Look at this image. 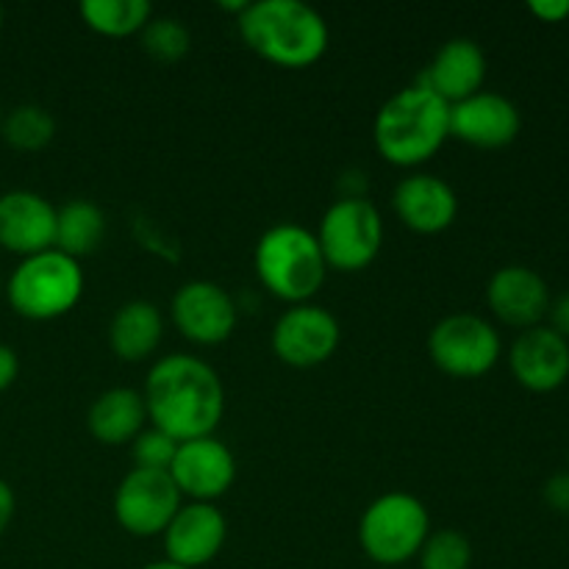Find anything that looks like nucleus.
<instances>
[{"label":"nucleus","mask_w":569,"mask_h":569,"mask_svg":"<svg viewBox=\"0 0 569 569\" xmlns=\"http://www.w3.org/2000/svg\"><path fill=\"white\" fill-rule=\"evenodd\" d=\"M142 48L150 59L161 61V64H176L192 48V37H189L187 26L172 17H159L150 20L142 28Z\"/></svg>","instance_id":"393cba45"},{"label":"nucleus","mask_w":569,"mask_h":569,"mask_svg":"<svg viewBox=\"0 0 569 569\" xmlns=\"http://www.w3.org/2000/svg\"><path fill=\"white\" fill-rule=\"evenodd\" d=\"M372 137L378 153L389 164H426L450 139V103L422 83L400 89L378 111Z\"/></svg>","instance_id":"7ed1b4c3"},{"label":"nucleus","mask_w":569,"mask_h":569,"mask_svg":"<svg viewBox=\"0 0 569 569\" xmlns=\"http://www.w3.org/2000/svg\"><path fill=\"white\" fill-rule=\"evenodd\" d=\"M487 303L500 322L528 331L548 317L550 289L531 267L509 264L489 278Z\"/></svg>","instance_id":"f3484780"},{"label":"nucleus","mask_w":569,"mask_h":569,"mask_svg":"<svg viewBox=\"0 0 569 569\" xmlns=\"http://www.w3.org/2000/svg\"><path fill=\"white\" fill-rule=\"evenodd\" d=\"M522 117L509 98L478 92L450 106V137L481 150H500L520 137Z\"/></svg>","instance_id":"4468645a"},{"label":"nucleus","mask_w":569,"mask_h":569,"mask_svg":"<svg viewBox=\"0 0 569 569\" xmlns=\"http://www.w3.org/2000/svg\"><path fill=\"white\" fill-rule=\"evenodd\" d=\"M567 456H569V453H567Z\"/></svg>","instance_id":"58836bf2"},{"label":"nucleus","mask_w":569,"mask_h":569,"mask_svg":"<svg viewBox=\"0 0 569 569\" xmlns=\"http://www.w3.org/2000/svg\"><path fill=\"white\" fill-rule=\"evenodd\" d=\"M545 503L559 515L569 517V472H556L548 483H545Z\"/></svg>","instance_id":"cd10ccee"},{"label":"nucleus","mask_w":569,"mask_h":569,"mask_svg":"<svg viewBox=\"0 0 569 569\" xmlns=\"http://www.w3.org/2000/svg\"><path fill=\"white\" fill-rule=\"evenodd\" d=\"M142 398L153 428L176 442L211 437L226 415V389L220 376L206 361L187 353L156 361Z\"/></svg>","instance_id":"f257e3e1"},{"label":"nucleus","mask_w":569,"mask_h":569,"mask_svg":"<svg viewBox=\"0 0 569 569\" xmlns=\"http://www.w3.org/2000/svg\"><path fill=\"white\" fill-rule=\"evenodd\" d=\"M89 433L98 439L100 445H117L133 442L142 433L144 422H148V409H144V398L133 389L117 387L109 392L98 395L87 415Z\"/></svg>","instance_id":"aec40b11"},{"label":"nucleus","mask_w":569,"mask_h":569,"mask_svg":"<svg viewBox=\"0 0 569 569\" xmlns=\"http://www.w3.org/2000/svg\"><path fill=\"white\" fill-rule=\"evenodd\" d=\"M0 137L17 153H39L56 137V120L48 109L33 103L14 106L0 122Z\"/></svg>","instance_id":"b1692460"},{"label":"nucleus","mask_w":569,"mask_h":569,"mask_svg":"<svg viewBox=\"0 0 569 569\" xmlns=\"http://www.w3.org/2000/svg\"><path fill=\"white\" fill-rule=\"evenodd\" d=\"M483 81H487V56H483L481 44L456 37L442 44V50L433 56V61L417 83H422L433 94H439L445 103L453 106L481 92Z\"/></svg>","instance_id":"6ab92c4d"},{"label":"nucleus","mask_w":569,"mask_h":569,"mask_svg":"<svg viewBox=\"0 0 569 569\" xmlns=\"http://www.w3.org/2000/svg\"><path fill=\"white\" fill-rule=\"evenodd\" d=\"M244 44L270 64L306 70L328 50V22L300 0H259L239 14Z\"/></svg>","instance_id":"f03ea898"},{"label":"nucleus","mask_w":569,"mask_h":569,"mask_svg":"<svg viewBox=\"0 0 569 569\" xmlns=\"http://www.w3.org/2000/svg\"><path fill=\"white\" fill-rule=\"evenodd\" d=\"M181 509V492L170 472L133 467L120 481L114 495V517L122 531L148 539L164 533Z\"/></svg>","instance_id":"1a4fd4ad"},{"label":"nucleus","mask_w":569,"mask_h":569,"mask_svg":"<svg viewBox=\"0 0 569 569\" xmlns=\"http://www.w3.org/2000/svg\"><path fill=\"white\" fill-rule=\"evenodd\" d=\"M161 333H164V322H161L159 309L148 300H131L117 309L109 326V345L117 359L137 365L153 356Z\"/></svg>","instance_id":"412c9836"},{"label":"nucleus","mask_w":569,"mask_h":569,"mask_svg":"<svg viewBox=\"0 0 569 569\" xmlns=\"http://www.w3.org/2000/svg\"><path fill=\"white\" fill-rule=\"evenodd\" d=\"M548 320L559 337H565L569 342V289L561 292L559 298H550V309H548Z\"/></svg>","instance_id":"c756f323"},{"label":"nucleus","mask_w":569,"mask_h":569,"mask_svg":"<svg viewBox=\"0 0 569 569\" xmlns=\"http://www.w3.org/2000/svg\"><path fill=\"white\" fill-rule=\"evenodd\" d=\"M161 537H164L167 561L200 569L220 556L228 537V522L214 503H189L178 509Z\"/></svg>","instance_id":"ddd939ff"},{"label":"nucleus","mask_w":569,"mask_h":569,"mask_svg":"<svg viewBox=\"0 0 569 569\" xmlns=\"http://www.w3.org/2000/svg\"><path fill=\"white\" fill-rule=\"evenodd\" d=\"M392 206L395 214L409 231L426 233V237L448 231L459 214V200H456L450 183H445L437 176H428V172L403 178L395 187Z\"/></svg>","instance_id":"a211bd4d"},{"label":"nucleus","mask_w":569,"mask_h":569,"mask_svg":"<svg viewBox=\"0 0 569 569\" xmlns=\"http://www.w3.org/2000/svg\"><path fill=\"white\" fill-rule=\"evenodd\" d=\"M17 376H20V359H17L14 348L0 345V392H6L17 381Z\"/></svg>","instance_id":"7c9ffc66"},{"label":"nucleus","mask_w":569,"mask_h":569,"mask_svg":"<svg viewBox=\"0 0 569 569\" xmlns=\"http://www.w3.org/2000/svg\"><path fill=\"white\" fill-rule=\"evenodd\" d=\"M431 533L428 511L415 495L389 492L372 500L359 522V545L378 567H403L417 559Z\"/></svg>","instance_id":"423d86ee"},{"label":"nucleus","mask_w":569,"mask_h":569,"mask_svg":"<svg viewBox=\"0 0 569 569\" xmlns=\"http://www.w3.org/2000/svg\"><path fill=\"white\" fill-rule=\"evenodd\" d=\"M315 237L320 242L322 259L331 270L359 272L370 267L381 253V211L370 200L348 194L322 214L320 231Z\"/></svg>","instance_id":"0eeeda50"},{"label":"nucleus","mask_w":569,"mask_h":569,"mask_svg":"<svg viewBox=\"0 0 569 569\" xmlns=\"http://www.w3.org/2000/svg\"><path fill=\"white\" fill-rule=\"evenodd\" d=\"M106 237V214L92 200H70L56 209L53 248L70 259L94 253Z\"/></svg>","instance_id":"4be33fe9"},{"label":"nucleus","mask_w":569,"mask_h":569,"mask_svg":"<svg viewBox=\"0 0 569 569\" xmlns=\"http://www.w3.org/2000/svg\"><path fill=\"white\" fill-rule=\"evenodd\" d=\"M0 292H3V278H0Z\"/></svg>","instance_id":"e433bc0d"},{"label":"nucleus","mask_w":569,"mask_h":569,"mask_svg":"<svg viewBox=\"0 0 569 569\" xmlns=\"http://www.w3.org/2000/svg\"><path fill=\"white\" fill-rule=\"evenodd\" d=\"M503 353L500 333L478 315H450L433 326L428 337V356L450 378L472 381L483 378Z\"/></svg>","instance_id":"6e6552de"},{"label":"nucleus","mask_w":569,"mask_h":569,"mask_svg":"<svg viewBox=\"0 0 569 569\" xmlns=\"http://www.w3.org/2000/svg\"><path fill=\"white\" fill-rule=\"evenodd\" d=\"M170 478L178 492L192 498V503H211L231 489L237 478V459L220 439H189V442H178Z\"/></svg>","instance_id":"f8f14e48"},{"label":"nucleus","mask_w":569,"mask_h":569,"mask_svg":"<svg viewBox=\"0 0 569 569\" xmlns=\"http://www.w3.org/2000/svg\"><path fill=\"white\" fill-rule=\"evenodd\" d=\"M172 322L194 345H222L237 331L239 309L214 281H189L172 298Z\"/></svg>","instance_id":"9b49d317"},{"label":"nucleus","mask_w":569,"mask_h":569,"mask_svg":"<svg viewBox=\"0 0 569 569\" xmlns=\"http://www.w3.org/2000/svg\"><path fill=\"white\" fill-rule=\"evenodd\" d=\"M253 264L261 287L292 306L309 303L322 289L328 272L320 242L298 222L267 228L256 244Z\"/></svg>","instance_id":"20e7f679"},{"label":"nucleus","mask_w":569,"mask_h":569,"mask_svg":"<svg viewBox=\"0 0 569 569\" xmlns=\"http://www.w3.org/2000/svg\"><path fill=\"white\" fill-rule=\"evenodd\" d=\"M142 569H187V567H178V565H172V561H153V565H148V567H142Z\"/></svg>","instance_id":"72a5a7b5"},{"label":"nucleus","mask_w":569,"mask_h":569,"mask_svg":"<svg viewBox=\"0 0 569 569\" xmlns=\"http://www.w3.org/2000/svg\"><path fill=\"white\" fill-rule=\"evenodd\" d=\"M14 511H17V498H14V489L0 478V537L9 531L11 520H14Z\"/></svg>","instance_id":"2f4dec72"},{"label":"nucleus","mask_w":569,"mask_h":569,"mask_svg":"<svg viewBox=\"0 0 569 569\" xmlns=\"http://www.w3.org/2000/svg\"><path fill=\"white\" fill-rule=\"evenodd\" d=\"M178 442L172 437H167L159 428H150V431H142L137 439H133V459H137V467L142 470H159L170 472L172 459H176Z\"/></svg>","instance_id":"bb28decb"},{"label":"nucleus","mask_w":569,"mask_h":569,"mask_svg":"<svg viewBox=\"0 0 569 569\" xmlns=\"http://www.w3.org/2000/svg\"><path fill=\"white\" fill-rule=\"evenodd\" d=\"M0 28H3V6H0Z\"/></svg>","instance_id":"f704fd0d"},{"label":"nucleus","mask_w":569,"mask_h":569,"mask_svg":"<svg viewBox=\"0 0 569 569\" xmlns=\"http://www.w3.org/2000/svg\"><path fill=\"white\" fill-rule=\"evenodd\" d=\"M528 11L542 22H565L569 17V0H531Z\"/></svg>","instance_id":"c85d7f7f"},{"label":"nucleus","mask_w":569,"mask_h":569,"mask_svg":"<svg viewBox=\"0 0 569 569\" xmlns=\"http://www.w3.org/2000/svg\"><path fill=\"white\" fill-rule=\"evenodd\" d=\"M6 300L20 317L33 322H50L70 315L83 295V270L76 259L44 250V253L28 256L3 287Z\"/></svg>","instance_id":"39448f33"},{"label":"nucleus","mask_w":569,"mask_h":569,"mask_svg":"<svg viewBox=\"0 0 569 569\" xmlns=\"http://www.w3.org/2000/svg\"><path fill=\"white\" fill-rule=\"evenodd\" d=\"M217 6H220L222 11H231V14H242L250 3H244V0H220Z\"/></svg>","instance_id":"473e14b6"},{"label":"nucleus","mask_w":569,"mask_h":569,"mask_svg":"<svg viewBox=\"0 0 569 569\" xmlns=\"http://www.w3.org/2000/svg\"><path fill=\"white\" fill-rule=\"evenodd\" d=\"M339 348V322L322 306L300 303L278 317L272 328V353L289 367L309 370L322 365Z\"/></svg>","instance_id":"9d476101"},{"label":"nucleus","mask_w":569,"mask_h":569,"mask_svg":"<svg viewBox=\"0 0 569 569\" xmlns=\"http://www.w3.org/2000/svg\"><path fill=\"white\" fill-rule=\"evenodd\" d=\"M0 122H3V109H0Z\"/></svg>","instance_id":"4c0bfd02"},{"label":"nucleus","mask_w":569,"mask_h":569,"mask_svg":"<svg viewBox=\"0 0 569 569\" xmlns=\"http://www.w3.org/2000/svg\"><path fill=\"white\" fill-rule=\"evenodd\" d=\"M472 545L461 531L445 528V531L428 533L420 550V569H470Z\"/></svg>","instance_id":"a878e982"},{"label":"nucleus","mask_w":569,"mask_h":569,"mask_svg":"<svg viewBox=\"0 0 569 569\" xmlns=\"http://www.w3.org/2000/svg\"><path fill=\"white\" fill-rule=\"evenodd\" d=\"M56 209L42 194L11 189L0 194V248L9 253L37 256L53 250Z\"/></svg>","instance_id":"dca6fc26"},{"label":"nucleus","mask_w":569,"mask_h":569,"mask_svg":"<svg viewBox=\"0 0 569 569\" xmlns=\"http://www.w3.org/2000/svg\"><path fill=\"white\" fill-rule=\"evenodd\" d=\"M78 11L87 28L109 39L142 33V28L153 20V6L148 0H83Z\"/></svg>","instance_id":"5701e85b"},{"label":"nucleus","mask_w":569,"mask_h":569,"mask_svg":"<svg viewBox=\"0 0 569 569\" xmlns=\"http://www.w3.org/2000/svg\"><path fill=\"white\" fill-rule=\"evenodd\" d=\"M509 367L528 392H556L569 378V342L548 326L528 328L511 345Z\"/></svg>","instance_id":"2eb2a0df"},{"label":"nucleus","mask_w":569,"mask_h":569,"mask_svg":"<svg viewBox=\"0 0 569 569\" xmlns=\"http://www.w3.org/2000/svg\"><path fill=\"white\" fill-rule=\"evenodd\" d=\"M378 569H406V567H378Z\"/></svg>","instance_id":"c9c22d12"}]
</instances>
